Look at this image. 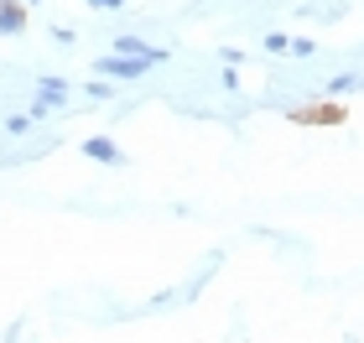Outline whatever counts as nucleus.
Returning a JSON list of instances; mask_svg holds the SVG:
<instances>
[{"label":"nucleus","instance_id":"obj_1","mask_svg":"<svg viewBox=\"0 0 364 343\" xmlns=\"http://www.w3.org/2000/svg\"><path fill=\"white\" fill-rule=\"evenodd\" d=\"M146 68H151V62L146 58H130V53H105L94 62V73H105V78H141Z\"/></svg>","mask_w":364,"mask_h":343},{"label":"nucleus","instance_id":"obj_2","mask_svg":"<svg viewBox=\"0 0 364 343\" xmlns=\"http://www.w3.org/2000/svg\"><path fill=\"white\" fill-rule=\"evenodd\" d=\"M291 120H296V125H343L349 114H343L338 99H323V104H302V109H291Z\"/></svg>","mask_w":364,"mask_h":343},{"label":"nucleus","instance_id":"obj_3","mask_svg":"<svg viewBox=\"0 0 364 343\" xmlns=\"http://www.w3.org/2000/svg\"><path fill=\"white\" fill-rule=\"evenodd\" d=\"M109 53H130V58H146V62H167V47H151V42H141V37H114Z\"/></svg>","mask_w":364,"mask_h":343},{"label":"nucleus","instance_id":"obj_4","mask_svg":"<svg viewBox=\"0 0 364 343\" xmlns=\"http://www.w3.org/2000/svg\"><path fill=\"white\" fill-rule=\"evenodd\" d=\"M84 156L105 161V167H120V161H125V156H120V146H114L109 136H89V141H84Z\"/></svg>","mask_w":364,"mask_h":343},{"label":"nucleus","instance_id":"obj_5","mask_svg":"<svg viewBox=\"0 0 364 343\" xmlns=\"http://www.w3.org/2000/svg\"><path fill=\"white\" fill-rule=\"evenodd\" d=\"M16 31H26V0H6L0 6V37H16Z\"/></svg>","mask_w":364,"mask_h":343},{"label":"nucleus","instance_id":"obj_6","mask_svg":"<svg viewBox=\"0 0 364 343\" xmlns=\"http://www.w3.org/2000/svg\"><path fill=\"white\" fill-rule=\"evenodd\" d=\"M37 94H42L47 104H68L73 84H68V78H58V73H42V78H37Z\"/></svg>","mask_w":364,"mask_h":343},{"label":"nucleus","instance_id":"obj_7","mask_svg":"<svg viewBox=\"0 0 364 343\" xmlns=\"http://www.w3.org/2000/svg\"><path fill=\"white\" fill-rule=\"evenodd\" d=\"M260 47H266L271 58H281V53H291V37H287V31H271V37L260 42Z\"/></svg>","mask_w":364,"mask_h":343},{"label":"nucleus","instance_id":"obj_8","mask_svg":"<svg viewBox=\"0 0 364 343\" xmlns=\"http://www.w3.org/2000/svg\"><path fill=\"white\" fill-rule=\"evenodd\" d=\"M349 89H359V78L343 73V78H333V84H328V99H338V94H349Z\"/></svg>","mask_w":364,"mask_h":343},{"label":"nucleus","instance_id":"obj_9","mask_svg":"<svg viewBox=\"0 0 364 343\" xmlns=\"http://www.w3.org/2000/svg\"><path fill=\"white\" fill-rule=\"evenodd\" d=\"M89 11H125V0H84Z\"/></svg>","mask_w":364,"mask_h":343},{"label":"nucleus","instance_id":"obj_10","mask_svg":"<svg viewBox=\"0 0 364 343\" xmlns=\"http://www.w3.org/2000/svg\"><path fill=\"white\" fill-rule=\"evenodd\" d=\"M26 125H31V114H11V120H6V130H11V136H21Z\"/></svg>","mask_w":364,"mask_h":343},{"label":"nucleus","instance_id":"obj_11","mask_svg":"<svg viewBox=\"0 0 364 343\" xmlns=\"http://www.w3.org/2000/svg\"><path fill=\"white\" fill-rule=\"evenodd\" d=\"M26 6H42V0H26Z\"/></svg>","mask_w":364,"mask_h":343},{"label":"nucleus","instance_id":"obj_12","mask_svg":"<svg viewBox=\"0 0 364 343\" xmlns=\"http://www.w3.org/2000/svg\"><path fill=\"white\" fill-rule=\"evenodd\" d=\"M0 6H6V0H0Z\"/></svg>","mask_w":364,"mask_h":343}]
</instances>
